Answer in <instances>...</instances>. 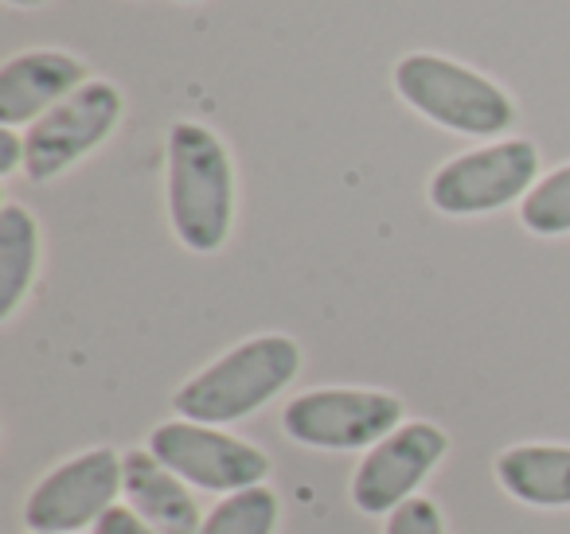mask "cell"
<instances>
[{
    "label": "cell",
    "mask_w": 570,
    "mask_h": 534,
    "mask_svg": "<svg viewBox=\"0 0 570 534\" xmlns=\"http://www.w3.org/2000/svg\"><path fill=\"white\" fill-rule=\"evenodd\" d=\"M539 152L531 141L484 145V149L461 152L450 165H442L430 180V204L442 215H489L515 204L535 188Z\"/></svg>",
    "instance_id": "obj_5"
},
{
    "label": "cell",
    "mask_w": 570,
    "mask_h": 534,
    "mask_svg": "<svg viewBox=\"0 0 570 534\" xmlns=\"http://www.w3.org/2000/svg\"><path fill=\"white\" fill-rule=\"evenodd\" d=\"M95 534H160V531H153L134 507H110L95 523Z\"/></svg>",
    "instance_id": "obj_17"
},
{
    "label": "cell",
    "mask_w": 570,
    "mask_h": 534,
    "mask_svg": "<svg viewBox=\"0 0 570 534\" xmlns=\"http://www.w3.org/2000/svg\"><path fill=\"white\" fill-rule=\"evenodd\" d=\"M277 515H282V507H277V495L266 484L243 487V492L227 495L204 518L199 534H274Z\"/></svg>",
    "instance_id": "obj_14"
},
{
    "label": "cell",
    "mask_w": 570,
    "mask_h": 534,
    "mask_svg": "<svg viewBox=\"0 0 570 534\" xmlns=\"http://www.w3.org/2000/svg\"><path fill=\"white\" fill-rule=\"evenodd\" d=\"M302 370V347L289 336H254L230 347L173 394V409L184 422L230 425L262 409L294 383Z\"/></svg>",
    "instance_id": "obj_2"
},
{
    "label": "cell",
    "mask_w": 570,
    "mask_h": 534,
    "mask_svg": "<svg viewBox=\"0 0 570 534\" xmlns=\"http://www.w3.org/2000/svg\"><path fill=\"white\" fill-rule=\"evenodd\" d=\"M450 453V437L430 422H406L372 445L352 476V503L364 515H391Z\"/></svg>",
    "instance_id": "obj_9"
},
{
    "label": "cell",
    "mask_w": 570,
    "mask_h": 534,
    "mask_svg": "<svg viewBox=\"0 0 570 534\" xmlns=\"http://www.w3.org/2000/svg\"><path fill=\"white\" fill-rule=\"evenodd\" d=\"M87 63L67 51H24L0 67V126H36L48 110L87 87Z\"/></svg>",
    "instance_id": "obj_10"
},
{
    "label": "cell",
    "mask_w": 570,
    "mask_h": 534,
    "mask_svg": "<svg viewBox=\"0 0 570 534\" xmlns=\"http://www.w3.org/2000/svg\"><path fill=\"white\" fill-rule=\"evenodd\" d=\"M121 90L114 82H87L75 90L67 102H59L56 110H48L24 137V172L28 180L48 184L56 176H63L71 165H79L87 152H95L106 137L114 134V126L121 121Z\"/></svg>",
    "instance_id": "obj_7"
},
{
    "label": "cell",
    "mask_w": 570,
    "mask_h": 534,
    "mask_svg": "<svg viewBox=\"0 0 570 534\" xmlns=\"http://www.w3.org/2000/svg\"><path fill=\"white\" fill-rule=\"evenodd\" d=\"M40 266V227L20 204L0 207V320H12Z\"/></svg>",
    "instance_id": "obj_13"
},
{
    "label": "cell",
    "mask_w": 570,
    "mask_h": 534,
    "mask_svg": "<svg viewBox=\"0 0 570 534\" xmlns=\"http://www.w3.org/2000/svg\"><path fill=\"white\" fill-rule=\"evenodd\" d=\"M121 492V456L114 448H90L56 464L24 500V523L32 534H71L95 526Z\"/></svg>",
    "instance_id": "obj_8"
},
{
    "label": "cell",
    "mask_w": 570,
    "mask_h": 534,
    "mask_svg": "<svg viewBox=\"0 0 570 534\" xmlns=\"http://www.w3.org/2000/svg\"><path fill=\"white\" fill-rule=\"evenodd\" d=\"M28 534H32V531H28Z\"/></svg>",
    "instance_id": "obj_20"
},
{
    "label": "cell",
    "mask_w": 570,
    "mask_h": 534,
    "mask_svg": "<svg viewBox=\"0 0 570 534\" xmlns=\"http://www.w3.org/2000/svg\"><path fill=\"white\" fill-rule=\"evenodd\" d=\"M520 222L531 235H570V165L547 172L535 188L523 196L520 204Z\"/></svg>",
    "instance_id": "obj_15"
},
{
    "label": "cell",
    "mask_w": 570,
    "mask_h": 534,
    "mask_svg": "<svg viewBox=\"0 0 570 534\" xmlns=\"http://www.w3.org/2000/svg\"><path fill=\"white\" fill-rule=\"evenodd\" d=\"M4 4H17V9H40L48 0H4Z\"/></svg>",
    "instance_id": "obj_19"
},
{
    "label": "cell",
    "mask_w": 570,
    "mask_h": 534,
    "mask_svg": "<svg viewBox=\"0 0 570 534\" xmlns=\"http://www.w3.org/2000/svg\"><path fill=\"white\" fill-rule=\"evenodd\" d=\"M395 90L422 118L465 137H497L515 121L512 98L497 82L473 67L430 56V51L399 59Z\"/></svg>",
    "instance_id": "obj_3"
},
{
    "label": "cell",
    "mask_w": 570,
    "mask_h": 534,
    "mask_svg": "<svg viewBox=\"0 0 570 534\" xmlns=\"http://www.w3.org/2000/svg\"><path fill=\"white\" fill-rule=\"evenodd\" d=\"M383 534H445L442 511H438L430 500H422V495H411V500L399 503V507L387 515Z\"/></svg>",
    "instance_id": "obj_16"
},
{
    "label": "cell",
    "mask_w": 570,
    "mask_h": 534,
    "mask_svg": "<svg viewBox=\"0 0 570 534\" xmlns=\"http://www.w3.org/2000/svg\"><path fill=\"white\" fill-rule=\"evenodd\" d=\"M497 479L528 507H570V445H512L497 456Z\"/></svg>",
    "instance_id": "obj_12"
},
{
    "label": "cell",
    "mask_w": 570,
    "mask_h": 534,
    "mask_svg": "<svg viewBox=\"0 0 570 534\" xmlns=\"http://www.w3.org/2000/svg\"><path fill=\"white\" fill-rule=\"evenodd\" d=\"M121 492L129 507L160 534H199L204 526L188 484L173 468H165L149 448H134L121 456Z\"/></svg>",
    "instance_id": "obj_11"
},
{
    "label": "cell",
    "mask_w": 570,
    "mask_h": 534,
    "mask_svg": "<svg viewBox=\"0 0 570 534\" xmlns=\"http://www.w3.org/2000/svg\"><path fill=\"white\" fill-rule=\"evenodd\" d=\"M149 453L173 468L184 484H196L215 495H235L258 487L269 476V456L246 441L223 433L219 425L165 422L149 433Z\"/></svg>",
    "instance_id": "obj_6"
},
{
    "label": "cell",
    "mask_w": 570,
    "mask_h": 534,
    "mask_svg": "<svg viewBox=\"0 0 570 534\" xmlns=\"http://www.w3.org/2000/svg\"><path fill=\"white\" fill-rule=\"evenodd\" d=\"M403 425V402L383 390H328L297 394L282 409V433L305 448H372Z\"/></svg>",
    "instance_id": "obj_4"
},
{
    "label": "cell",
    "mask_w": 570,
    "mask_h": 534,
    "mask_svg": "<svg viewBox=\"0 0 570 534\" xmlns=\"http://www.w3.org/2000/svg\"><path fill=\"white\" fill-rule=\"evenodd\" d=\"M24 160H28V149L17 137V129H0V176H12Z\"/></svg>",
    "instance_id": "obj_18"
},
{
    "label": "cell",
    "mask_w": 570,
    "mask_h": 534,
    "mask_svg": "<svg viewBox=\"0 0 570 534\" xmlns=\"http://www.w3.org/2000/svg\"><path fill=\"white\" fill-rule=\"evenodd\" d=\"M168 219L188 250L215 254L235 219V168L227 145L199 121L168 129Z\"/></svg>",
    "instance_id": "obj_1"
}]
</instances>
